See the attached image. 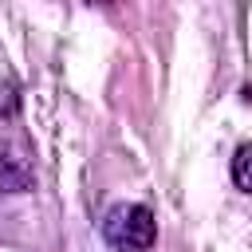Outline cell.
<instances>
[{
  "mask_svg": "<svg viewBox=\"0 0 252 252\" xmlns=\"http://www.w3.org/2000/svg\"><path fill=\"white\" fill-rule=\"evenodd\" d=\"M102 240L114 248V252H150L154 240H158V220L146 205L138 201H126V205H114L106 217H102Z\"/></svg>",
  "mask_w": 252,
  "mask_h": 252,
  "instance_id": "6da1fadb",
  "label": "cell"
},
{
  "mask_svg": "<svg viewBox=\"0 0 252 252\" xmlns=\"http://www.w3.org/2000/svg\"><path fill=\"white\" fill-rule=\"evenodd\" d=\"M35 185L32 177V165L8 150H0V193H28Z\"/></svg>",
  "mask_w": 252,
  "mask_h": 252,
  "instance_id": "7a4b0ae2",
  "label": "cell"
},
{
  "mask_svg": "<svg viewBox=\"0 0 252 252\" xmlns=\"http://www.w3.org/2000/svg\"><path fill=\"white\" fill-rule=\"evenodd\" d=\"M248 161H252V146H248V142H240V146H236V154H232V185H236L240 193H248V189H252Z\"/></svg>",
  "mask_w": 252,
  "mask_h": 252,
  "instance_id": "3957f363",
  "label": "cell"
}]
</instances>
